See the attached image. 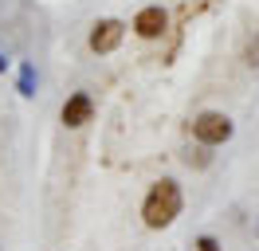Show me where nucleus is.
<instances>
[{"instance_id": "nucleus-1", "label": "nucleus", "mask_w": 259, "mask_h": 251, "mask_svg": "<svg viewBox=\"0 0 259 251\" xmlns=\"http://www.w3.org/2000/svg\"><path fill=\"white\" fill-rule=\"evenodd\" d=\"M181 185L177 181H157V185L146 192V204H142V220L146 228H169L173 220L181 216Z\"/></svg>"}, {"instance_id": "nucleus-2", "label": "nucleus", "mask_w": 259, "mask_h": 251, "mask_svg": "<svg viewBox=\"0 0 259 251\" xmlns=\"http://www.w3.org/2000/svg\"><path fill=\"white\" fill-rule=\"evenodd\" d=\"M193 138L200 145H224L232 138V118L220 114V110H204V114H196L193 118Z\"/></svg>"}, {"instance_id": "nucleus-3", "label": "nucleus", "mask_w": 259, "mask_h": 251, "mask_svg": "<svg viewBox=\"0 0 259 251\" xmlns=\"http://www.w3.org/2000/svg\"><path fill=\"white\" fill-rule=\"evenodd\" d=\"M134 31L142 35V39H161L165 31H169V12H165L161 4H149L142 12L134 16Z\"/></svg>"}, {"instance_id": "nucleus-4", "label": "nucleus", "mask_w": 259, "mask_h": 251, "mask_svg": "<svg viewBox=\"0 0 259 251\" xmlns=\"http://www.w3.org/2000/svg\"><path fill=\"white\" fill-rule=\"evenodd\" d=\"M122 35H126L122 20H98L95 28H91V51L95 55H110L114 47L122 44Z\"/></svg>"}, {"instance_id": "nucleus-5", "label": "nucleus", "mask_w": 259, "mask_h": 251, "mask_svg": "<svg viewBox=\"0 0 259 251\" xmlns=\"http://www.w3.org/2000/svg\"><path fill=\"white\" fill-rule=\"evenodd\" d=\"M91 114H95V102H91V94L79 91V94H71V98L63 102V114H59V118H63L67 130H79V126L91 122Z\"/></svg>"}, {"instance_id": "nucleus-6", "label": "nucleus", "mask_w": 259, "mask_h": 251, "mask_svg": "<svg viewBox=\"0 0 259 251\" xmlns=\"http://www.w3.org/2000/svg\"><path fill=\"white\" fill-rule=\"evenodd\" d=\"M20 94H24V98H32V94H35V71H32V63L20 67Z\"/></svg>"}, {"instance_id": "nucleus-7", "label": "nucleus", "mask_w": 259, "mask_h": 251, "mask_svg": "<svg viewBox=\"0 0 259 251\" xmlns=\"http://www.w3.org/2000/svg\"><path fill=\"white\" fill-rule=\"evenodd\" d=\"M243 59L251 63V67H259V31L251 35V44H247V51H243Z\"/></svg>"}, {"instance_id": "nucleus-8", "label": "nucleus", "mask_w": 259, "mask_h": 251, "mask_svg": "<svg viewBox=\"0 0 259 251\" xmlns=\"http://www.w3.org/2000/svg\"><path fill=\"white\" fill-rule=\"evenodd\" d=\"M196 251H220V243H216L212 235H200V239H196Z\"/></svg>"}, {"instance_id": "nucleus-9", "label": "nucleus", "mask_w": 259, "mask_h": 251, "mask_svg": "<svg viewBox=\"0 0 259 251\" xmlns=\"http://www.w3.org/2000/svg\"><path fill=\"white\" fill-rule=\"evenodd\" d=\"M0 71H4V55H0Z\"/></svg>"}]
</instances>
